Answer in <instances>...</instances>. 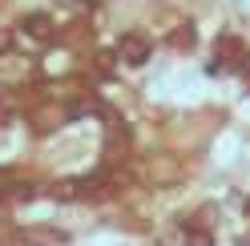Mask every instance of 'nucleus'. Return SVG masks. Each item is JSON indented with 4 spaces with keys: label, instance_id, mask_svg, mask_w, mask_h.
I'll return each mask as SVG.
<instances>
[{
    "label": "nucleus",
    "instance_id": "f257e3e1",
    "mask_svg": "<svg viewBox=\"0 0 250 246\" xmlns=\"http://www.w3.org/2000/svg\"><path fill=\"white\" fill-rule=\"evenodd\" d=\"M117 53H121L125 65H146V57H149V41H146V37H137V33H129V37H121Z\"/></svg>",
    "mask_w": 250,
    "mask_h": 246
},
{
    "label": "nucleus",
    "instance_id": "f03ea898",
    "mask_svg": "<svg viewBox=\"0 0 250 246\" xmlns=\"http://www.w3.org/2000/svg\"><path fill=\"white\" fill-rule=\"evenodd\" d=\"M186 246H214V242H210V234H206V230L190 226V234H186Z\"/></svg>",
    "mask_w": 250,
    "mask_h": 246
}]
</instances>
